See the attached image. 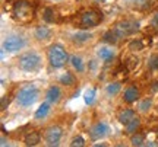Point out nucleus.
I'll use <instances>...</instances> for the list:
<instances>
[{
  "label": "nucleus",
  "mask_w": 158,
  "mask_h": 147,
  "mask_svg": "<svg viewBox=\"0 0 158 147\" xmlns=\"http://www.w3.org/2000/svg\"><path fill=\"white\" fill-rule=\"evenodd\" d=\"M18 66L21 70L23 72H37L40 67H41V57L40 54H37L35 51H27L23 52L22 56L19 57L18 60Z\"/></svg>",
  "instance_id": "f257e3e1"
},
{
  "label": "nucleus",
  "mask_w": 158,
  "mask_h": 147,
  "mask_svg": "<svg viewBox=\"0 0 158 147\" xmlns=\"http://www.w3.org/2000/svg\"><path fill=\"white\" fill-rule=\"evenodd\" d=\"M47 57H48V61H50L51 67H54V68L63 67V66L66 64V61L69 60L68 52H66V50H64L60 44H53V45L48 48Z\"/></svg>",
  "instance_id": "f03ea898"
},
{
  "label": "nucleus",
  "mask_w": 158,
  "mask_h": 147,
  "mask_svg": "<svg viewBox=\"0 0 158 147\" xmlns=\"http://www.w3.org/2000/svg\"><path fill=\"white\" fill-rule=\"evenodd\" d=\"M38 96H40L38 89H37L34 85H28L18 92L16 99H18V103H19L21 106L27 108V106H31L32 103H35V101L38 99Z\"/></svg>",
  "instance_id": "7ed1b4c3"
},
{
  "label": "nucleus",
  "mask_w": 158,
  "mask_h": 147,
  "mask_svg": "<svg viewBox=\"0 0 158 147\" xmlns=\"http://www.w3.org/2000/svg\"><path fill=\"white\" fill-rule=\"evenodd\" d=\"M102 21V13L95 10V9H89L82 13L81 16V28L82 29H91L98 26Z\"/></svg>",
  "instance_id": "20e7f679"
},
{
  "label": "nucleus",
  "mask_w": 158,
  "mask_h": 147,
  "mask_svg": "<svg viewBox=\"0 0 158 147\" xmlns=\"http://www.w3.org/2000/svg\"><path fill=\"white\" fill-rule=\"evenodd\" d=\"M13 15L16 19H19L21 22H28L34 17V9L29 5L28 2H16L13 6Z\"/></svg>",
  "instance_id": "39448f33"
},
{
  "label": "nucleus",
  "mask_w": 158,
  "mask_h": 147,
  "mask_svg": "<svg viewBox=\"0 0 158 147\" xmlns=\"http://www.w3.org/2000/svg\"><path fill=\"white\" fill-rule=\"evenodd\" d=\"M138 31H139V22L136 21H122L114 26V32L118 35V38H126Z\"/></svg>",
  "instance_id": "423d86ee"
},
{
  "label": "nucleus",
  "mask_w": 158,
  "mask_h": 147,
  "mask_svg": "<svg viewBox=\"0 0 158 147\" xmlns=\"http://www.w3.org/2000/svg\"><path fill=\"white\" fill-rule=\"evenodd\" d=\"M23 47H25V41H23V38L18 37V35H9L3 41V51H7V52L19 51L22 50Z\"/></svg>",
  "instance_id": "0eeeda50"
},
{
  "label": "nucleus",
  "mask_w": 158,
  "mask_h": 147,
  "mask_svg": "<svg viewBox=\"0 0 158 147\" xmlns=\"http://www.w3.org/2000/svg\"><path fill=\"white\" fill-rule=\"evenodd\" d=\"M62 138V128L59 125H51L45 130L44 140L47 146H57Z\"/></svg>",
  "instance_id": "6e6552de"
},
{
  "label": "nucleus",
  "mask_w": 158,
  "mask_h": 147,
  "mask_svg": "<svg viewBox=\"0 0 158 147\" xmlns=\"http://www.w3.org/2000/svg\"><path fill=\"white\" fill-rule=\"evenodd\" d=\"M108 133V125L106 122H97L95 125H92L89 130V136L92 140H98L104 137Z\"/></svg>",
  "instance_id": "1a4fd4ad"
},
{
  "label": "nucleus",
  "mask_w": 158,
  "mask_h": 147,
  "mask_svg": "<svg viewBox=\"0 0 158 147\" xmlns=\"http://www.w3.org/2000/svg\"><path fill=\"white\" fill-rule=\"evenodd\" d=\"M60 96H62V92H60V89H59L57 86H51V87H48V91H47V93H45V98H47V101L50 102V103H56V102H59Z\"/></svg>",
  "instance_id": "9d476101"
},
{
  "label": "nucleus",
  "mask_w": 158,
  "mask_h": 147,
  "mask_svg": "<svg viewBox=\"0 0 158 147\" xmlns=\"http://www.w3.org/2000/svg\"><path fill=\"white\" fill-rule=\"evenodd\" d=\"M135 117H136V114H135V111H133V109H123V111H120V112H118L117 119L123 125H126L127 122H130L132 119L135 118Z\"/></svg>",
  "instance_id": "9b49d317"
},
{
  "label": "nucleus",
  "mask_w": 158,
  "mask_h": 147,
  "mask_svg": "<svg viewBox=\"0 0 158 147\" xmlns=\"http://www.w3.org/2000/svg\"><path fill=\"white\" fill-rule=\"evenodd\" d=\"M138 98H139V91L136 89L135 86H130V87H127V89L124 91V95H123L124 102L132 103V102H135Z\"/></svg>",
  "instance_id": "f8f14e48"
},
{
  "label": "nucleus",
  "mask_w": 158,
  "mask_h": 147,
  "mask_svg": "<svg viewBox=\"0 0 158 147\" xmlns=\"http://www.w3.org/2000/svg\"><path fill=\"white\" fill-rule=\"evenodd\" d=\"M98 57L101 58L102 61L108 63L110 60H113L114 58V51L107 48V47H101L100 50H98Z\"/></svg>",
  "instance_id": "ddd939ff"
},
{
  "label": "nucleus",
  "mask_w": 158,
  "mask_h": 147,
  "mask_svg": "<svg viewBox=\"0 0 158 147\" xmlns=\"http://www.w3.org/2000/svg\"><path fill=\"white\" fill-rule=\"evenodd\" d=\"M48 112H50V102H45V103H43V105L37 109V112H35V119L45 118V117L48 115Z\"/></svg>",
  "instance_id": "4468645a"
},
{
  "label": "nucleus",
  "mask_w": 158,
  "mask_h": 147,
  "mask_svg": "<svg viewBox=\"0 0 158 147\" xmlns=\"http://www.w3.org/2000/svg\"><path fill=\"white\" fill-rule=\"evenodd\" d=\"M40 138H41V136L37 131H31L28 136L25 137V144L27 146H37L40 143Z\"/></svg>",
  "instance_id": "2eb2a0df"
},
{
  "label": "nucleus",
  "mask_w": 158,
  "mask_h": 147,
  "mask_svg": "<svg viewBox=\"0 0 158 147\" xmlns=\"http://www.w3.org/2000/svg\"><path fill=\"white\" fill-rule=\"evenodd\" d=\"M50 35L51 31L47 26H38L35 29V38L37 40H47V38H50Z\"/></svg>",
  "instance_id": "dca6fc26"
},
{
  "label": "nucleus",
  "mask_w": 158,
  "mask_h": 147,
  "mask_svg": "<svg viewBox=\"0 0 158 147\" xmlns=\"http://www.w3.org/2000/svg\"><path fill=\"white\" fill-rule=\"evenodd\" d=\"M91 38H92V35L88 34V32H78V34H75L72 37V41L75 44H84L86 41H89Z\"/></svg>",
  "instance_id": "f3484780"
},
{
  "label": "nucleus",
  "mask_w": 158,
  "mask_h": 147,
  "mask_svg": "<svg viewBox=\"0 0 158 147\" xmlns=\"http://www.w3.org/2000/svg\"><path fill=\"white\" fill-rule=\"evenodd\" d=\"M124 127H126V133H127V134H133V133L141 127V119L138 118V117H135V118L132 119L130 122H127Z\"/></svg>",
  "instance_id": "a211bd4d"
},
{
  "label": "nucleus",
  "mask_w": 158,
  "mask_h": 147,
  "mask_svg": "<svg viewBox=\"0 0 158 147\" xmlns=\"http://www.w3.org/2000/svg\"><path fill=\"white\" fill-rule=\"evenodd\" d=\"M102 40L106 41V42H108V44H117L118 35L114 32V29H110V31H107V32L104 34Z\"/></svg>",
  "instance_id": "6ab92c4d"
},
{
  "label": "nucleus",
  "mask_w": 158,
  "mask_h": 147,
  "mask_svg": "<svg viewBox=\"0 0 158 147\" xmlns=\"http://www.w3.org/2000/svg\"><path fill=\"white\" fill-rule=\"evenodd\" d=\"M120 89H122V85L118 83V82H113V83H110V85H107V93L110 95V96H116L118 92H120Z\"/></svg>",
  "instance_id": "aec40b11"
},
{
  "label": "nucleus",
  "mask_w": 158,
  "mask_h": 147,
  "mask_svg": "<svg viewBox=\"0 0 158 147\" xmlns=\"http://www.w3.org/2000/svg\"><path fill=\"white\" fill-rule=\"evenodd\" d=\"M70 63H72V66L75 67V70H78V72H84V61H82V58L78 56H72L70 57Z\"/></svg>",
  "instance_id": "412c9836"
},
{
  "label": "nucleus",
  "mask_w": 158,
  "mask_h": 147,
  "mask_svg": "<svg viewBox=\"0 0 158 147\" xmlns=\"http://www.w3.org/2000/svg\"><path fill=\"white\" fill-rule=\"evenodd\" d=\"M60 83L62 85H73L75 83V77L72 76V73H69V72H66V73H63L62 76H60Z\"/></svg>",
  "instance_id": "4be33fe9"
},
{
  "label": "nucleus",
  "mask_w": 158,
  "mask_h": 147,
  "mask_svg": "<svg viewBox=\"0 0 158 147\" xmlns=\"http://www.w3.org/2000/svg\"><path fill=\"white\" fill-rule=\"evenodd\" d=\"M84 99L86 105H92L94 101H95V89H88L84 93Z\"/></svg>",
  "instance_id": "5701e85b"
},
{
  "label": "nucleus",
  "mask_w": 158,
  "mask_h": 147,
  "mask_svg": "<svg viewBox=\"0 0 158 147\" xmlns=\"http://www.w3.org/2000/svg\"><path fill=\"white\" fill-rule=\"evenodd\" d=\"M132 146H136L139 147L143 144V141H145V136L143 134H135V136H132Z\"/></svg>",
  "instance_id": "b1692460"
},
{
  "label": "nucleus",
  "mask_w": 158,
  "mask_h": 147,
  "mask_svg": "<svg viewBox=\"0 0 158 147\" xmlns=\"http://www.w3.org/2000/svg\"><path fill=\"white\" fill-rule=\"evenodd\" d=\"M151 106H152V99H151V98H145V99L139 103V109H141L142 112H147Z\"/></svg>",
  "instance_id": "393cba45"
},
{
  "label": "nucleus",
  "mask_w": 158,
  "mask_h": 147,
  "mask_svg": "<svg viewBox=\"0 0 158 147\" xmlns=\"http://www.w3.org/2000/svg\"><path fill=\"white\" fill-rule=\"evenodd\" d=\"M148 66L151 70H158V54H152L148 60Z\"/></svg>",
  "instance_id": "a878e982"
},
{
  "label": "nucleus",
  "mask_w": 158,
  "mask_h": 147,
  "mask_svg": "<svg viewBox=\"0 0 158 147\" xmlns=\"http://www.w3.org/2000/svg\"><path fill=\"white\" fill-rule=\"evenodd\" d=\"M129 48L132 51H139L143 48V44H142V41L141 40H136V41H132L129 44Z\"/></svg>",
  "instance_id": "bb28decb"
},
{
  "label": "nucleus",
  "mask_w": 158,
  "mask_h": 147,
  "mask_svg": "<svg viewBox=\"0 0 158 147\" xmlns=\"http://www.w3.org/2000/svg\"><path fill=\"white\" fill-rule=\"evenodd\" d=\"M44 19H45V22H53L54 21V16H53V9H50V7H47L44 12Z\"/></svg>",
  "instance_id": "cd10ccee"
},
{
  "label": "nucleus",
  "mask_w": 158,
  "mask_h": 147,
  "mask_svg": "<svg viewBox=\"0 0 158 147\" xmlns=\"http://www.w3.org/2000/svg\"><path fill=\"white\" fill-rule=\"evenodd\" d=\"M84 144H85V140L82 138V137H75L73 140H72V143H70V146L72 147H76V146L82 147Z\"/></svg>",
  "instance_id": "c85d7f7f"
},
{
  "label": "nucleus",
  "mask_w": 158,
  "mask_h": 147,
  "mask_svg": "<svg viewBox=\"0 0 158 147\" xmlns=\"http://www.w3.org/2000/svg\"><path fill=\"white\" fill-rule=\"evenodd\" d=\"M151 26H154L155 29H158V12L152 16V19H151Z\"/></svg>",
  "instance_id": "c756f323"
},
{
  "label": "nucleus",
  "mask_w": 158,
  "mask_h": 147,
  "mask_svg": "<svg viewBox=\"0 0 158 147\" xmlns=\"http://www.w3.org/2000/svg\"><path fill=\"white\" fill-rule=\"evenodd\" d=\"M147 0H132V3H135V5H143Z\"/></svg>",
  "instance_id": "7c9ffc66"
}]
</instances>
